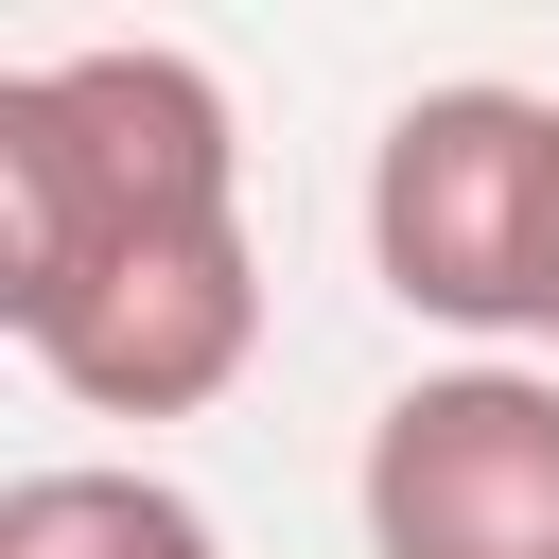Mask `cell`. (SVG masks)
<instances>
[{"instance_id": "2", "label": "cell", "mask_w": 559, "mask_h": 559, "mask_svg": "<svg viewBox=\"0 0 559 559\" xmlns=\"http://www.w3.org/2000/svg\"><path fill=\"white\" fill-rule=\"evenodd\" d=\"M367 262L437 332H542L559 262V105L542 87H419L367 140Z\"/></svg>"}, {"instance_id": "4", "label": "cell", "mask_w": 559, "mask_h": 559, "mask_svg": "<svg viewBox=\"0 0 559 559\" xmlns=\"http://www.w3.org/2000/svg\"><path fill=\"white\" fill-rule=\"evenodd\" d=\"M17 349H35L87 419H192V402H227V384H245V349H262V245H245V227L140 245V262L70 280Z\"/></svg>"}, {"instance_id": "1", "label": "cell", "mask_w": 559, "mask_h": 559, "mask_svg": "<svg viewBox=\"0 0 559 559\" xmlns=\"http://www.w3.org/2000/svg\"><path fill=\"white\" fill-rule=\"evenodd\" d=\"M192 227H245V122L192 52L105 35V52L0 70V332H35L70 280Z\"/></svg>"}, {"instance_id": "3", "label": "cell", "mask_w": 559, "mask_h": 559, "mask_svg": "<svg viewBox=\"0 0 559 559\" xmlns=\"http://www.w3.org/2000/svg\"><path fill=\"white\" fill-rule=\"evenodd\" d=\"M367 559H559V367H419L367 419Z\"/></svg>"}, {"instance_id": "6", "label": "cell", "mask_w": 559, "mask_h": 559, "mask_svg": "<svg viewBox=\"0 0 559 559\" xmlns=\"http://www.w3.org/2000/svg\"><path fill=\"white\" fill-rule=\"evenodd\" d=\"M542 349H559V262H542Z\"/></svg>"}, {"instance_id": "5", "label": "cell", "mask_w": 559, "mask_h": 559, "mask_svg": "<svg viewBox=\"0 0 559 559\" xmlns=\"http://www.w3.org/2000/svg\"><path fill=\"white\" fill-rule=\"evenodd\" d=\"M0 559H227V524L175 472H17L0 489Z\"/></svg>"}]
</instances>
